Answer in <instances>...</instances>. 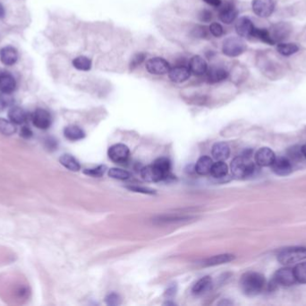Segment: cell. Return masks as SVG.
Returning <instances> with one entry per match:
<instances>
[{"mask_svg": "<svg viewBox=\"0 0 306 306\" xmlns=\"http://www.w3.org/2000/svg\"><path fill=\"white\" fill-rule=\"evenodd\" d=\"M239 284L245 295L253 297L260 295L264 291L266 285V279L263 274L251 271L243 275Z\"/></svg>", "mask_w": 306, "mask_h": 306, "instance_id": "6da1fadb", "label": "cell"}, {"mask_svg": "<svg viewBox=\"0 0 306 306\" xmlns=\"http://www.w3.org/2000/svg\"><path fill=\"white\" fill-rule=\"evenodd\" d=\"M230 169L233 176L237 179H245L253 175L255 172V165L249 155H243L232 161Z\"/></svg>", "mask_w": 306, "mask_h": 306, "instance_id": "7a4b0ae2", "label": "cell"}, {"mask_svg": "<svg viewBox=\"0 0 306 306\" xmlns=\"http://www.w3.org/2000/svg\"><path fill=\"white\" fill-rule=\"evenodd\" d=\"M278 262L284 266H290L306 259V247L292 246L281 250L278 254Z\"/></svg>", "mask_w": 306, "mask_h": 306, "instance_id": "3957f363", "label": "cell"}, {"mask_svg": "<svg viewBox=\"0 0 306 306\" xmlns=\"http://www.w3.org/2000/svg\"><path fill=\"white\" fill-rule=\"evenodd\" d=\"M247 49L246 42L241 37L230 36L225 39L222 44V52L229 58H236Z\"/></svg>", "mask_w": 306, "mask_h": 306, "instance_id": "277c9868", "label": "cell"}, {"mask_svg": "<svg viewBox=\"0 0 306 306\" xmlns=\"http://www.w3.org/2000/svg\"><path fill=\"white\" fill-rule=\"evenodd\" d=\"M259 68L268 77L274 79L281 73L282 67L274 58H269L268 54H264L259 58Z\"/></svg>", "mask_w": 306, "mask_h": 306, "instance_id": "5b68a950", "label": "cell"}, {"mask_svg": "<svg viewBox=\"0 0 306 306\" xmlns=\"http://www.w3.org/2000/svg\"><path fill=\"white\" fill-rule=\"evenodd\" d=\"M292 31V26L289 23L286 22L276 23L269 29L271 38L276 44L284 43L288 40L291 35Z\"/></svg>", "mask_w": 306, "mask_h": 306, "instance_id": "8992f818", "label": "cell"}, {"mask_svg": "<svg viewBox=\"0 0 306 306\" xmlns=\"http://www.w3.org/2000/svg\"><path fill=\"white\" fill-rule=\"evenodd\" d=\"M277 0H253L252 8L257 16L260 18L270 17L275 11Z\"/></svg>", "mask_w": 306, "mask_h": 306, "instance_id": "52a82bcc", "label": "cell"}, {"mask_svg": "<svg viewBox=\"0 0 306 306\" xmlns=\"http://www.w3.org/2000/svg\"><path fill=\"white\" fill-rule=\"evenodd\" d=\"M238 15V10L232 1H226L218 8V18L225 25H231L235 22Z\"/></svg>", "mask_w": 306, "mask_h": 306, "instance_id": "ba28073f", "label": "cell"}, {"mask_svg": "<svg viewBox=\"0 0 306 306\" xmlns=\"http://www.w3.org/2000/svg\"><path fill=\"white\" fill-rule=\"evenodd\" d=\"M296 283L294 270L289 267L286 266L276 271L272 279V285L279 284L283 287H290Z\"/></svg>", "mask_w": 306, "mask_h": 306, "instance_id": "9c48e42d", "label": "cell"}, {"mask_svg": "<svg viewBox=\"0 0 306 306\" xmlns=\"http://www.w3.org/2000/svg\"><path fill=\"white\" fill-rule=\"evenodd\" d=\"M146 70L151 75L163 76L170 69V64L165 58L161 57H154L146 62Z\"/></svg>", "mask_w": 306, "mask_h": 306, "instance_id": "30bf717a", "label": "cell"}, {"mask_svg": "<svg viewBox=\"0 0 306 306\" xmlns=\"http://www.w3.org/2000/svg\"><path fill=\"white\" fill-rule=\"evenodd\" d=\"M32 124L39 130H48L52 123L50 112L42 108L36 109L32 115Z\"/></svg>", "mask_w": 306, "mask_h": 306, "instance_id": "8fae6325", "label": "cell"}, {"mask_svg": "<svg viewBox=\"0 0 306 306\" xmlns=\"http://www.w3.org/2000/svg\"><path fill=\"white\" fill-rule=\"evenodd\" d=\"M235 29L239 37L250 39L253 37L255 26L249 17L243 16L235 21Z\"/></svg>", "mask_w": 306, "mask_h": 306, "instance_id": "7c38bea8", "label": "cell"}, {"mask_svg": "<svg viewBox=\"0 0 306 306\" xmlns=\"http://www.w3.org/2000/svg\"><path fill=\"white\" fill-rule=\"evenodd\" d=\"M167 74L169 79L173 83L177 84L184 83L186 80H188L192 75L187 66L179 65V64L174 66L173 68H170Z\"/></svg>", "mask_w": 306, "mask_h": 306, "instance_id": "4fadbf2b", "label": "cell"}, {"mask_svg": "<svg viewBox=\"0 0 306 306\" xmlns=\"http://www.w3.org/2000/svg\"><path fill=\"white\" fill-rule=\"evenodd\" d=\"M108 157L115 162H125L128 160L130 151L129 148L123 144L112 146L107 152Z\"/></svg>", "mask_w": 306, "mask_h": 306, "instance_id": "5bb4252c", "label": "cell"}, {"mask_svg": "<svg viewBox=\"0 0 306 306\" xmlns=\"http://www.w3.org/2000/svg\"><path fill=\"white\" fill-rule=\"evenodd\" d=\"M207 83L217 84L223 82L229 76V73L227 71L222 67H217V66H212L210 69H208L206 74Z\"/></svg>", "mask_w": 306, "mask_h": 306, "instance_id": "9a60e30c", "label": "cell"}, {"mask_svg": "<svg viewBox=\"0 0 306 306\" xmlns=\"http://www.w3.org/2000/svg\"><path fill=\"white\" fill-rule=\"evenodd\" d=\"M271 167L272 172L278 176H287L292 173L293 171L291 161L284 156L275 159Z\"/></svg>", "mask_w": 306, "mask_h": 306, "instance_id": "2e32d148", "label": "cell"}, {"mask_svg": "<svg viewBox=\"0 0 306 306\" xmlns=\"http://www.w3.org/2000/svg\"><path fill=\"white\" fill-rule=\"evenodd\" d=\"M188 68L192 75L196 76H204L208 70L206 60L199 55H195L190 58Z\"/></svg>", "mask_w": 306, "mask_h": 306, "instance_id": "e0dca14e", "label": "cell"}, {"mask_svg": "<svg viewBox=\"0 0 306 306\" xmlns=\"http://www.w3.org/2000/svg\"><path fill=\"white\" fill-rule=\"evenodd\" d=\"M276 159V155L271 148H261L255 154V162L260 167L271 166Z\"/></svg>", "mask_w": 306, "mask_h": 306, "instance_id": "ac0fdd59", "label": "cell"}, {"mask_svg": "<svg viewBox=\"0 0 306 306\" xmlns=\"http://www.w3.org/2000/svg\"><path fill=\"white\" fill-rule=\"evenodd\" d=\"M18 60V51L15 48L7 45L0 50V62L3 65L11 67Z\"/></svg>", "mask_w": 306, "mask_h": 306, "instance_id": "d6986e66", "label": "cell"}, {"mask_svg": "<svg viewBox=\"0 0 306 306\" xmlns=\"http://www.w3.org/2000/svg\"><path fill=\"white\" fill-rule=\"evenodd\" d=\"M16 88V81L10 73H0V93L11 94Z\"/></svg>", "mask_w": 306, "mask_h": 306, "instance_id": "ffe728a7", "label": "cell"}, {"mask_svg": "<svg viewBox=\"0 0 306 306\" xmlns=\"http://www.w3.org/2000/svg\"><path fill=\"white\" fill-rule=\"evenodd\" d=\"M141 175L143 177V180L150 182H157L160 180H166V177L163 173H161L160 170L157 169L153 165L143 167L141 171Z\"/></svg>", "mask_w": 306, "mask_h": 306, "instance_id": "44dd1931", "label": "cell"}, {"mask_svg": "<svg viewBox=\"0 0 306 306\" xmlns=\"http://www.w3.org/2000/svg\"><path fill=\"white\" fill-rule=\"evenodd\" d=\"M8 119L15 125H23L28 120V113L19 106H11L8 111Z\"/></svg>", "mask_w": 306, "mask_h": 306, "instance_id": "7402d4cb", "label": "cell"}, {"mask_svg": "<svg viewBox=\"0 0 306 306\" xmlns=\"http://www.w3.org/2000/svg\"><path fill=\"white\" fill-rule=\"evenodd\" d=\"M211 153L217 161H225L229 157L230 148L227 143L220 142L214 145Z\"/></svg>", "mask_w": 306, "mask_h": 306, "instance_id": "603a6c76", "label": "cell"}, {"mask_svg": "<svg viewBox=\"0 0 306 306\" xmlns=\"http://www.w3.org/2000/svg\"><path fill=\"white\" fill-rule=\"evenodd\" d=\"M64 135L68 140L71 141L80 140L85 137V133L83 130L76 125L65 127L64 130Z\"/></svg>", "mask_w": 306, "mask_h": 306, "instance_id": "cb8c5ba5", "label": "cell"}, {"mask_svg": "<svg viewBox=\"0 0 306 306\" xmlns=\"http://www.w3.org/2000/svg\"><path fill=\"white\" fill-rule=\"evenodd\" d=\"M235 259V255L233 254H220V255H215L211 258L207 259L204 262H203V266L211 267L217 266V265H221L224 263L230 262L232 260Z\"/></svg>", "mask_w": 306, "mask_h": 306, "instance_id": "d4e9b609", "label": "cell"}, {"mask_svg": "<svg viewBox=\"0 0 306 306\" xmlns=\"http://www.w3.org/2000/svg\"><path fill=\"white\" fill-rule=\"evenodd\" d=\"M212 285V280L210 277H202L192 287V293L196 295H203L209 291Z\"/></svg>", "mask_w": 306, "mask_h": 306, "instance_id": "484cf974", "label": "cell"}, {"mask_svg": "<svg viewBox=\"0 0 306 306\" xmlns=\"http://www.w3.org/2000/svg\"><path fill=\"white\" fill-rule=\"evenodd\" d=\"M213 166L212 160L209 156H203L197 161L195 166L196 173L200 175H206L210 173L211 167Z\"/></svg>", "mask_w": 306, "mask_h": 306, "instance_id": "4316f807", "label": "cell"}, {"mask_svg": "<svg viewBox=\"0 0 306 306\" xmlns=\"http://www.w3.org/2000/svg\"><path fill=\"white\" fill-rule=\"evenodd\" d=\"M59 162L62 166L72 172H78L79 170L81 169L80 164L73 155L68 154L61 155Z\"/></svg>", "mask_w": 306, "mask_h": 306, "instance_id": "83f0119b", "label": "cell"}, {"mask_svg": "<svg viewBox=\"0 0 306 306\" xmlns=\"http://www.w3.org/2000/svg\"><path fill=\"white\" fill-rule=\"evenodd\" d=\"M72 64L75 69L80 71H89L93 67L92 59L86 56H78L73 59Z\"/></svg>", "mask_w": 306, "mask_h": 306, "instance_id": "f1b7e54d", "label": "cell"}, {"mask_svg": "<svg viewBox=\"0 0 306 306\" xmlns=\"http://www.w3.org/2000/svg\"><path fill=\"white\" fill-rule=\"evenodd\" d=\"M277 51L282 56L289 57L291 55L296 54V52L299 51V47L296 44L279 43L277 44Z\"/></svg>", "mask_w": 306, "mask_h": 306, "instance_id": "f546056e", "label": "cell"}, {"mask_svg": "<svg viewBox=\"0 0 306 306\" xmlns=\"http://www.w3.org/2000/svg\"><path fill=\"white\" fill-rule=\"evenodd\" d=\"M253 38H256L264 44H269V45H275L274 40H272L269 29L265 28H258L255 27L254 32H253Z\"/></svg>", "mask_w": 306, "mask_h": 306, "instance_id": "4dcf8cb0", "label": "cell"}, {"mask_svg": "<svg viewBox=\"0 0 306 306\" xmlns=\"http://www.w3.org/2000/svg\"><path fill=\"white\" fill-rule=\"evenodd\" d=\"M228 173V167L227 164L224 161H217V162L213 164L211 167L210 173L212 176L215 178H222L225 177Z\"/></svg>", "mask_w": 306, "mask_h": 306, "instance_id": "1f68e13d", "label": "cell"}, {"mask_svg": "<svg viewBox=\"0 0 306 306\" xmlns=\"http://www.w3.org/2000/svg\"><path fill=\"white\" fill-rule=\"evenodd\" d=\"M17 131V128L11 120L0 118V133L5 136H12Z\"/></svg>", "mask_w": 306, "mask_h": 306, "instance_id": "d6a6232c", "label": "cell"}, {"mask_svg": "<svg viewBox=\"0 0 306 306\" xmlns=\"http://www.w3.org/2000/svg\"><path fill=\"white\" fill-rule=\"evenodd\" d=\"M152 165L156 167L157 169L160 170V172L163 173L166 179H167L170 175L171 162L168 159L165 158V157L157 159Z\"/></svg>", "mask_w": 306, "mask_h": 306, "instance_id": "836d02e7", "label": "cell"}, {"mask_svg": "<svg viewBox=\"0 0 306 306\" xmlns=\"http://www.w3.org/2000/svg\"><path fill=\"white\" fill-rule=\"evenodd\" d=\"M293 270L296 282L300 284H306V262L298 263Z\"/></svg>", "mask_w": 306, "mask_h": 306, "instance_id": "e575fe53", "label": "cell"}, {"mask_svg": "<svg viewBox=\"0 0 306 306\" xmlns=\"http://www.w3.org/2000/svg\"><path fill=\"white\" fill-rule=\"evenodd\" d=\"M108 176L118 180H127L130 177V173L127 171L119 168H111L108 170Z\"/></svg>", "mask_w": 306, "mask_h": 306, "instance_id": "d590c367", "label": "cell"}, {"mask_svg": "<svg viewBox=\"0 0 306 306\" xmlns=\"http://www.w3.org/2000/svg\"><path fill=\"white\" fill-rule=\"evenodd\" d=\"M146 58V54L143 52H138L133 56L130 63H129V69L130 70H135L136 68H138L142 63H143Z\"/></svg>", "mask_w": 306, "mask_h": 306, "instance_id": "8d00e7d4", "label": "cell"}, {"mask_svg": "<svg viewBox=\"0 0 306 306\" xmlns=\"http://www.w3.org/2000/svg\"><path fill=\"white\" fill-rule=\"evenodd\" d=\"M209 32H210V34L213 35L214 37L220 38V37L223 35L224 30H223V27H222L221 24L214 22L212 23V24H210V26H209Z\"/></svg>", "mask_w": 306, "mask_h": 306, "instance_id": "74e56055", "label": "cell"}, {"mask_svg": "<svg viewBox=\"0 0 306 306\" xmlns=\"http://www.w3.org/2000/svg\"><path fill=\"white\" fill-rule=\"evenodd\" d=\"M106 170H107V166H100L96 167V168H93V169L84 170L83 173L87 174V175H90V176L101 177L106 172Z\"/></svg>", "mask_w": 306, "mask_h": 306, "instance_id": "f35d334b", "label": "cell"}, {"mask_svg": "<svg viewBox=\"0 0 306 306\" xmlns=\"http://www.w3.org/2000/svg\"><path fill=\"white\" fill-rule=\"evenodd\" d=\"M198 18H199L200 22L204 23V24L210 23L213 18V14H212V12L210 11V9L203 8L199 12Z\"/></svg>", "mask_w": 306, "mask_h": 306, "instance_id": "ab89813d", "label": "cell"}, {"mask_svg": "<svg viewBox=\"0 0 306 306\" xmlns=\"http://www.w3.org/2000/svg\"><path fill=\"white\" fill-rule=\"evenodd\" d=\"M192 35L195 38H199V39H205L206 37H208V30L206 29L205 26H196L192 30Z\"/></svg>", "mask_w": 306, "mask_h": 306, "instance_id": "60d3db41", "label": "cell"}, {"mask_svg": "<svg viewBox=\"0 0 306 306\" xmlns=\"http://www.w3.org/2000/svg\"><path fill=\"white\" fill-rule=\"evenodd\" d=\"M13 104V100L10 97V94H1L0 93V112L10 106Z\"/></svg>", "mask_w": 306, "mask_h": 306, "instance_id": "b9f144b4", "label": "cell"}, {"mask_svg": "<svg viewBox=\"0 0 306 306\" xmlns=\"http://www.w3.org/2000/svg\"><path fill=\"white\" fill-rule=\"evenodd\" d=\"M106 302L108 305H118L120 303V298L116 294H111V295H107Z\"/></svg>", "mask_w": 306, "mask_h": 306, "instance_id": "7bdbcfd3", "label": "cell"}, {"mask_svg": "<svg viewBox=\"0 0 306 306\" xmlns=\"http://www.w3.org/2000/svg\"><path fill=\"white\" fill-rule=\"evenodd\" d=\"M129 190L136 192H141V193H144V194H154L155 191H153L151 189H148V188L138 187V186H131L128 187Z\"/></svg>", "mask_w": 306, "mask_h": 306, "instance_id": "ee69618b", "label": "cell"}, {"mask_svg": "<svg viewBox=\"0 0 306 306\" xmlns=\"http://www.w3.org/2000/svg\"><path fill=\"white\" fill-rule=\"evenodd\" d=\"M20 136L24 138L28 139L30 137H32V131L28 126L21 127V131H20Z\"/></svg>", "mask_w": 306, "mask_h": 306, "instance_id": "f6af8a7d", "label": "cell"}, {"mask_svg": "<svg viewBox=\"0 0 306 306\" xmlns=\"http://www.w3.org/2000/svg\"><path fill=\"white\" fill-rule=\"evenodd\" d=\"M203 1L210 7L216 8H220L222 4V0H203Z\"/></svg>", "mask_w": 306, "mask_h": 306, "instance_id": "bcb514c9", "label": "cell"}, {"mask_svg": "<svg viewBox=\"0 0 306 306\" xmlns=\"http://www.w3.org/2000/svg\"><path fill=\"white\" fill-rule=\"evenodd\" d=\"M46 144L47 148H49V149H55L56 147H57V142H56L55 139H52L51 137L47 139Z\"/></svg>", "mask_w": 306, "mask_h": 306, "instance_id": "7dc6e473", "label": "cell"}, {"mask_svg": "<svg viewBox=\"0 0 306 306\" xmlns=\"http://www.w3.org/2000/svg\"><path fill=\"white\" fill-rule=\"evenodd\" d=\"M6 16V10L3 7V5L0 3V19H3Z\"/></svg>", "mask_w": 306, "mask_h": 306, "instance_id": "c3c4849f", "label": "cell"}, {"mask_svg": "<svg viewBox=\"0 0 306 306\" xmlns=\"http://www.w3.org/2000/svg\"><path fill=\"white\" fill-rule=\"evenodd\" d=\"M301 151H302V154L306 159V145H303V147L301 148Z\"/></svg>", "mask_w": 306, "mask_h": 306, "instance_id": "681fc988", "label": "cell"}]
</instances>
